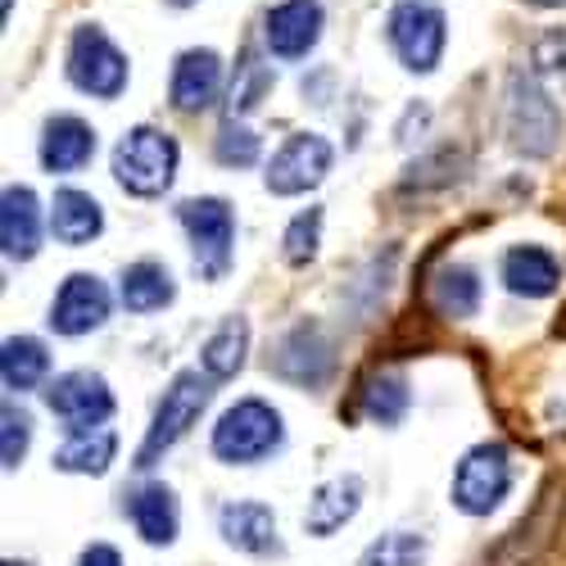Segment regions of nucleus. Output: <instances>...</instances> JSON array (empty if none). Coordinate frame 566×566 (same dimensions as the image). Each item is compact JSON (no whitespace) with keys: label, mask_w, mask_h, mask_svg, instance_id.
I'll return each mask as SVG.
<instances>
[{"label":"nucleus","mask_w":566,"mask_h":566,"mask_svg":"<svg viewBox=\"0 0 566 566\" xmlns=\"http://www.w3.org/2000/svg\"><path fill=\"white\" fill-rule=\"evenodd\" d=\"M105 227V213L101 205L91 200L86 191H73V186H64V191H55V205H51V231H55V241L64 245H86V241H96Z\"/></svg>","instance_id":"obj_23"},{"label":"nucleus","mask_w":566,"mask_h":566,"mask_svg":"<svg viewBox=\"0 0 566 566\" xmlns=\"http://www.w3.org/2000/svg\"><path fill=\"white\" fill-rule=\"evenodd\" d=\"M0 10H6V19H10V10H14V0H0Z\"/></svg>","instance_id":"obj_37"},{"label":"nucleus","mask_w":566,"mask_h":566,"mask_svg":"<svg viewBox=\"0 0 566 566\" xmlns=\"http://www.w3.org/2000/svg\"><path fill=\"white\" fill-rule=\"evenodd\" d=\"M218 531L231 548H241L250 557L276 553V516L268 503H227L218 512Z\"/></svg>","instance_id":"obj_17"},{"label":"nucleus","mask_w":566,"mask_h":566,"mask_svg":"<svg viewBox=\"0 0 566 566\" xmlns=\"http://www.w3.org/2000/svg\"><path fill=\"white\" fill-rule=\"evenodd\" d=\"M45 408H51L69 431H91L114 417V395L101 371H64L45 386Z\"/></svg>","instance_id":"obj_10"},{"label":"nucleus","mask_w":566,"mask_h":566,"mask_svg":"<svg viewBox=\"0 0 566 566\" xmlns=\"http://www.w3.org/2000/svg\"><path fill=\"white\" fill-rule=\"evenodd\" d=\"M28 440H32V417L19 403H6L0 408V462H6V471H14L23 462Z\"/></svg>","instance_id":"obj_31"},{"label":"nucleus","mask_w":566,"mask_h":566,"mask_svg":"<svg viewBox=\"0 0 566 566\" xmlns=\"http://www.w3.org/2000/svg\"><path fill=\"white\" fill-rule=\"evenodd\" d=\"M408 376L399 367H381V371H371L363 390H358V408L363 417L371 421H381V427H399L403 412H408Z\"/></svg>","instance_id":"obj_25"},{"label":"nucleus","mask_w":566,"mask_h":566,"mask_svg":"<svg viewBox=\"0 0 566 566\" xmlns=\"http://www.w3.org/2000/svg\"><path fill=\"white\" fill-rule=\"evenodd\" d=\"M91 155H96V132H91L82 118L64 114V118L45 123V136H41L45 172H77V168L91 164Z\"/></svg>","instance_id":"obj_18"},{"label":"nucleus","mask_w":566,"mask_h":566,"mask_svg":"<svg viewBox=\"0 0 566 566\" xmlns=\"http://www.w3.org/2000/svg\"><path fill=\"white\" fill-rule=\"evenodd\" d=\"M281 412L263 399H241V403H231L222 417H218V427H213V453L222 462H263L268 453L281 449Z\"/></svg>","instance_id":"obj_5"},{"label":"nucleus","mask_w":566,"mask_h":566,"mask_svg":"<svg viewBox=\"0 0 566 566\" xmlns=\"http://www.w3.org/2000/svg\"><path fill=\"white\" fill-rule=\"evenodd\" d=\"M177 218L191 235V250H196V272L205 281H218L231 268L235 254V218L231 205L218 196H200V200H186L177 205Z\"/></svg>","instance_id":"obj_6"},{"label":"nucleus","mask_w":566,"mask_h":566,"mask_svg":"<svg viewBox=\"0 0 566 566\" xmlns=\"http://www.w3.org/2000/svg\"><path fill=\"white\" fill-rule=\"evenodd\" d=\"M562 281V263L539 245H516L503 254V286L526 300H548Z\"/></svg>","instance_id":"obj_19"},{"label":"nucleus","mask_w":566,"mask_h":566,"mask_svg":"<svg viewBox=\"0 0 566 566\" xmlns=\"http://www.w3.org/2000/svg\"><path fill=\"white\" fill-rule=\"evenodd\" d=\"M358 566H427V539L408 531H390L363 548Z\"/></svg>","instance_id":"obj_29"},{"label":"nucleus","mask_w":566,"mask_h":566,"mask_svg":"<svg viewBox=\"0 0 566 566\" xmlns=\"http://www.w3.org/2000/svg\"><path fill=\"white\" fill-rule=\"evenodd\" d=\"M6 566H28V562H14V557H10V562H6Z\"/></svg>","instance_id":"obj_38"},{"label":"nucleus","mask_w":566,"mask_h":566,"mask_svg":"<svg viewBox=\"0 0 566 566\" xmlns=\"http://www.w3.org/2000/svg\"><path fill=\"white\" fill-rule=\"evenodd\" d=\"M118 295H123V308H127V313H159V308L172 304L177 286H172V272H168L164 263L140 259V263H132V268L123 272Z\"/></svg>","instance_id":"obj_24"},{"label":"nucleus","mask_w":566,"mask_h":566,"mask_svg":"<svg viewBox=\"0 0 566 566\" xmlns=\"http://www.w3.org/2000/svg\"><path fill=\"white\" fill-rule=\"evenodd\" d=\"M562 140V114L553 96L526 73H512L507 82V146L526 159H548Z\"/></svg>","instance_id":"obj_4"},{"label":"nucleus","mask_w":566,"mask_h":566,"mask_svg":"<svg viewBox=\"0 0 566 566\" xmlns=\"http://www.w3.org/2000/svg\"><path fill=\"white\" fill-rule=\"evenodd\" d=\"M427 300L440 317L449 322H467V317H476L481 308V276L476 268H467V263H444L431 281H427Z\"/></svg>","instance_id":"obj_21"},{"label":"nucleus","mask_w":566,"mask_h":566,"mask_svg":"<svg viewBox=\"0 0 566 566\" xmlns=\"http://www.w3.org/2000/svg\"><path fill=\"white\" fill-rule=\"evenodd\" d=\"M51 371V354L36 336H10L0 349V376H6V390H36Z\"/></svg>","instance_id":"obj_28"},{"label":"nucleus","mask_w":566,"mask_h":566,"mask_svg":"<svg viewBox=\"0 0 566 566\" xmlns=\"http://www.w3.org/2000/svg\"><path fill=\"white\" fill-rule=\"evenodd\" d=\"M317 241H322V209H308L286 227V235H281V254H286L291 268H304L317 259Z\"/></svg>","instance_id":"obj_30"},{"label":"nucleus","mask_w":566,"mask_h":566,"mask_svg":"<svg viewBox=\"0 0 566 566\" xmlns=\"http://www.w3.org/2000/svg\"><path fill=\"white\" fill-rule=\"evenodd\" d=\"M358 507H363V481L358 476H336V481H326V485L313 490L304 526H308V535L326 539V535H336L345 522H354Z\"/></svg>","instance_id":"obj_20"},{"label":"nucleus","mask_w":566,"mask_h":566,"mask_svg":"<svg viewBox=\"0 0 566 566\" xmlns=\"http://www.w3.org/2000/svg\"><path fill=\"white\" fill-rule=\"evenodd\" d=\"M245 349H250V322L245 317H227L218 332L205 340L200 349V363L213 381H231L235 371L245 367Z\"/></svg>","instance_id":"obj_27"},{"label":"nucleus","mask_w":566,"mask_h":566,"mask_svg":"<svg viewBox=\"0 0 566 566\" xmlns=\"http://www.w3.org/2000/svg\"><path fill=\"white\" fill-rule=\"evenodd\" d=\"M127 512H132L136 535L146 539V544H172V539H177V499H172L168 485H159V481L140 485V490L132 494Z\"/></svg>","instance_id":"obj_22"},{"label":"nucleus","mask_w":566,"mask_h":566,"mask_svg":"<svg viewBox=\"0 0 566 566\" xmlns=\"http://www.w3.org/2000/svg\"><path fill=\"white\" fill-rule=\"evenodd\" d=\"M114 453H118V436L91 427V431H73V436L60 444L55 467H60V471H73V476H105L109 462H114Z\"/></svg>","instance_id":"obj_26"},{"label":"nucleus","mask_w":566,"mask_h":566,"mask_svg":"<svg viewBox=\"0 0 566 566\" xmlns=\"http://www.w3.org/2000/svg\"><path fill=\"white\" fill-rule=\"evenodd\" d=\"M77 566H123V557L109 548V544H91L86 553H82V562Z\"/></svg>","instance_id":"obj_35"},{"label":"nucleus","mask_w":566,"mask_h":566,"mask_svg":"<svg viewBox=\"0 0 566 566\" xmlns=\"http://www.w3.org/2000/svg\"><path fill=\"white\" fill-rule=\"evenodd\" d=\"M177 177V140L159 127H132L114 150V181L136 200L164 196Z\"/></svg>","instance_id":"obj_1"},{"label":"nucleus","mask_w":566,"mask_h":566,"mask_svg":"<svg viewBox=\"0 0 566 566\" xmlns=\"http://www.w3.org/2000/svg\"><path fill=\"white\" fill-rule=\"evenodd\" d=\"M390 45L399 51L403 69L412 73H431L444 55V14L421 0H403L390 14Z\"/></svg>","instance_id":"obj_11"},{"label":"nucleus","mask_w":566,"mask_h":566,"mask_svg":"<svg viewBox=\"0 0 566 566\" xmlns=\"http://www.w3.org/2000/svg\"><path fill=\"white\" fill-rule=\"evenodd\" d=\"M213 399V376L205 371H177L172 376V386L164 390L159 408H155V421H150V431H146V444L136 449V467H155L186 431L200 421V412L209 408Z\"/></svg>","instance_id":"obj_2"},{"label":"nucleus","mask_w":566,"mask_h":566,"mask_svg":"<svg viewBox=\"0 0 566 566\" xmlns=\"http://www.w3.org/2000/svg\"><path fill=\"white\" fill-rule=\"evenodd\" d=\"M263 36L276 60H304L322 36V6L317 0H286L268 14Z\"/></svg>","instance_id":"obj_14"},{"label":"nucleus","mask_w":566,"mask_h":566,"mask_svg":"<svg viewBox=\"0 0 566 566\" xmlns=\"http://www.w3.org/2000/svg\"><path fill=\"white\" fill-rule=\"evenodd\" d=\"M222 91V60L213 51H186L177 55L172 64V86L168 96L181 114H196V109H209Z\"/></svg>","instance_id":"obj_15"},{"label":"nucleus","mask_w":566,"mask_h":566,"mask_svg":"<svg viewBox=\"0 0 566 566\" xmlns=\"http://www.w3.org/2000/svg\"><path fill=\"white\" fill-rule=\"evenodd\" d=\"M172 6H191V0H172Z\"/></svg>","instance_id":"obj_39"},{"label":"nucleus","mask_w":566,"mask_h":566,"mask_svg":"<svg viewBox=\"0 0 566 566\" xmlns=\"http://www.w3.org/2000/svg\"><path fill=\"white\" fill-rule=\"evenodd\" d=\"M0 245H6V259L19 263L41 250V205L28 186H6L0 196Z\"/></svg>","instance_id":"obj_16"},{"label":"nucleus","mask_w":566,"mask_h":566,"mask_svg":"<svg viewBox=\"0 0 566 566\" xmlns=\"http://www.w3.org/2000/svg\"><path fill=\"white\" fill-rule=\"evenodd\" d=\"M69 77L86 96L114 101L127 86V60L118 55V45L96 23H86L73 32V45H69Z\"/></svg>","instance_id":"obj_8"},{"label":"nucleus","mask_w":566,"mask_h":566,"mask_svg":"<svg viewBox=\"0 0 566 566\" xmlns=\"http://www.w3.org/2000/svg\"><path fill=\"white\" fill-rule=\"evenodd\" d=\"M535 64H539V73H548V77H557L566 86V32H548L535 45Z\"/></svg>","instance_id":"obj_34"},{"label":"nucleus","mask_w":566,"mask_h":566,"mask_svg":"<svg viewBox=\"0 0 566 566\" xmlns=\"http://www.w3.org/2000/svg\"><path fill=\"white\" fill-rule=\"evenodd\" d=\"M268 367L281 376V381L313 390V386L326 381V371H332V340L322 336L317 322H300L295 332H286V336L276 340Z\"/></svg>","instance_id":"obj_12"},{"label":"nucleus","mask_w":566,"mask_h":566,"mask_svg":"<svg viewBox=\"0 0 566 566\" xmlns=\"http://www.w3.org/2000/svg\"><path fill=\"white\" fill-rule=\"evenodd\" d=\"M332 159H336L332 140L317 136V132H300L272 155V164L263 172V186L272 196H304L332 172Z\"/></svg>","instance_id":"obj_9"},{"label":"nucleus","mask_w":566,"mask_h":566,"mask_svg":"<svg viewBox=\"0 0 566 566\" xmlns=\"http://www.w3.org/2000/svg\"><path fill=\"white\" fill-rule=\"evenodd\" d=\"M241 73H245V86H231V109H235V114L254 109V105H259V96L272 86L268 69H263V64H254V60H245V69H241Z\"/></svg>","instance_id":"obj_33"},{"label":"nucleus","mask_w":566,"mask_h":566,"mask_svg":"<svg viewBox=\"0 0 566 566\" xmlns=\"http://www.w3.org/2000/svg\"><path fill=\"white\" fill-rule=\"evenodd\" d=\"M105 317H109V291H105V281L91 272H73L51 304V326L60 336H86V332H96Z\"/></svg>","instance_id":"obj_13"},{"label":"nucleus","mask_w":566,"mask_h":566,"mask_svg":"<svg viewBox=\"0 0 566 566\" xmlns=\"http://www.w3.org/2000/svg\"><path fill=\"white\" fill-rule=\"evenodd\" d=\"M213 155L227 168H250L259 159V136L250 127H241V123H222V132L213 140Z\"/></svg>","instance_id":"obj_32"},{"label":"nucleus","mask_w":566,"mask_h":566,"mask_svg":"<svg viewBox=\"0 0 566 566\" xmlns=\"http://www.w3.org/2000/svg\"><path fill=\"white\" fill-rule=\"evenodd\" d=\"M512 490V462L503 444H476L453 471V507L467 516H490Z\"/></svg>","instance_id":"obj_7"},{"label":"nucleus","mask_w":566,"mask_h":566,"mask_svg":"<svg viewBox=\"0 0 566 566\" xmlns=\"http://www.w3.org/2000/svg\"><path fill=\"white\" fill-rule=\"evenodd\" d=\"M535 6H548V10H562V6H566V0H535Z\"/></svg>","instance_id":"obj_36"},{"label":"nucleus","mask_w":566,"mask_h":566,"mask_svg":"<svg viewBox=\"0 0 566 566\" xmlns=\"http://www.w3.org/2000/svg\"><path fill=\"white\" fill-rule=\"evenodd\" d=\"M562 516H566V481L548 476L535 507L481 557V566H535L553 548V539L562 531Z\"/></svg>","instance_id":"obj_3"}]
</instances>
